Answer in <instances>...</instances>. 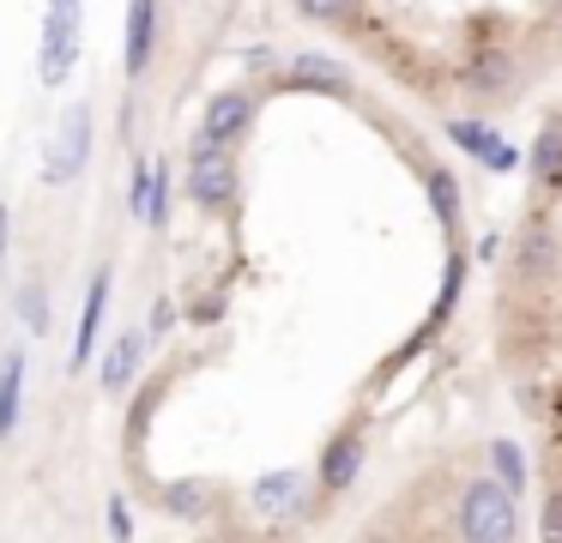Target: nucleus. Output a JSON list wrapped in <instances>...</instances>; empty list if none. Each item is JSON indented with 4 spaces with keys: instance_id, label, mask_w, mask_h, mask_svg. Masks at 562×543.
I'll return each instance as SVG.
<instances>
[{
    "instance_id": "obj_1",
    "label": "nucleus",
    "mask_w": 562,
    "mask_h": 543,
    "mask_svg": "<svg viewBox=\"0 0 562 543\" xmlns=\"http://www.w3.org/2000/svg\"><path fill=\"white\" fill-rule=\"evenodd\" d=\"M460 538L465 543H514L520 538V507H514V495L502 489L496 477L465 483V495H460Z\"/></svg>"
},
{
    "instance_id": "obj_2",
    "label": "nucleus",
    "mask_w": 562,
    "mask_h": 543,
    "mask_svg": "<svg viewBox=\"0 0 562 543\" xmlns=\"http://www.w3.org/2000/svg\"><path fill=\"white\" fill-rule=\"evenodd\" d=\"M79 48H86V0H49V12H43V48H37L43 84H61L79 67Z\"/></svg>"
},
{
    "instance_id": "obj_3",
    "label": "nucleus",
    "mask_w": 562,
    "mask_h": 543,
    "mask_svg": "<svg viewBox=\"0 0 562 543\" xmlns=\"http://www.w3.org/2000/svg\"><path fill=\"white\" fill-rule=\"evenodd\" d=\"M188 193H194V205H212V212H224V205H236V193H243V176H236V157L218 151V145H188Z\"/></svg>"
},
{
    "instance_id": "obj_4",
    "label": "nucleus",
    "mask_w": 562,
    "mask_h": 543,
    "mask_svg": "<svg viewBox=\"0 0 562 543\" xmlns=\"http://www.w3.org/2000/svg\"><path fill=\"white\" fill-rule=\"evenodd\" d=\"M86 157H91V103H74L61 115V127H55L49 151H43V176L61 188V181H74L86 169Z\"/></svg>"
},
{
    "instance_id": "obj_5",
    "label": "nucleus",
    "mask_w": 562,
    "mask_h": 543,
    "mask_svg": "<svg viewBox=\"0 0 562 543\" xmlns=\"http://www.w3.org/2000/svg\"><path fill=\"white\" fill-rule=\"evenodd\" d=\"M248 121H255V97L248 91H218L206 103V115H200V145H218V151H231L236 139L248 133Z\"/></svg>"
},
{
    "instance_id": "obj_6",
    "label": "nucleus",
    "mask_w": 562,
    "mask_h": 543,
    "mask_svg": "<svg viewBox=\"0 0 562 543\" xmlns=\"http://www.w3.org/2000/svg\"><path fill=\"white\" fill-rule=\"evenodd\" d=\"M448 139L460 145L465 157H477V163H490V169H502L508 176L514 163H520V151H514L508 139H502L496 127H484V121H448Z\"/></svg>"
},
{
    "instance_id": "obj_7",
    "label": "nucleus",
    "mask_w": 562,
    "mask_h": 543,
    "mask_svg": "<svg viewBox=\"0 0 562 543\" xmlns=\"http://www.w3.org/2000/svg\"><path fill=\"white\" fill-rule=\"evenodd\" d=\"M151 48H158V0H127V48H122L127 79H146Z\"/></svg>"
},
{
    "instance_id": "obj_8",
    "label": "nucleus",
    "mask_w": 562,
    "mask_h": 543,
    "mask_svg": "<svg viewBox=\"0 0 562 543\" xmlns=\"http://www.w3.org/2000/svg\"><path fill=\"white\" fill-rule=\"evenodd\" d=\"M303 495H308V477L284 465V471H267V477L255 483V495H248V501H255L260 519H291L296 507H303Z\"/></svg>"
},
{
    "instance_id": "obj_9",
    "label": "nucleus",
    "mask_w": 562,
    "mask_h": 543,
    "mask_svg": "<svg viewBox=\"0 0 562 543\" xmlns=\"http://www.w3.org/2000/svg\"><path fill=\"white\" fill-rule=\"evenodd\" d=\"M110 314V272L98 265V278L86 284V308H79V332H74V369H86L91 350H98V326Z\"/></svg>"
},
{
    "instance_id": "obj_10",
    "label": "nucleus",
    "mask_w": 562,
    "mask_h": 543,
    "mask_svg": "<svg viewBox=\"0 0 562 543\" xmlns=\"http://www.w3.org/2000/svg\"><path fill=\"white\" fill-rule=\"evenodd\" d=\"M357 471H363V434L351 429V434H339V441L321 453V483H327V489H351Z\"/></svg>"
},
{
    "instance_id": "obj_11",
    "label": "nucleus",
    "mask_w": 562,
    "mask_h": 543,
    "mask_svg": "<svg viewBox=\"0 0 562 543\" xmlns=\"http://www.w3.org/2000/svg\"><path fill=\"white\" fill-rule=\"evenodd\" d=\"M291 84H308V91H333V97H351V79H345V67H333L327 55H296V60H291Z\"/></svg>"
},
{
    "instance_id": "obj_12",
    "label": "nucleus",
    "mask_w": 562,
    "mask_h": 543,
    "mask_svg": "<svg viewBox=\"0 0 562 543\" xmlns=\"http://www.w3.org/2000/svg\"><path fill=\"white\" fill-rule=\"evenodd\" d=\"M139 357H146V332L134 326V332H122V338H115L110 362H103V386H110V393H122V386L139 374Z\"/></svg>"
},
{
    "instance_id": "obj_13",
    "label": "nucleus",
    "mask_w": 562,
    "mask_h": 543,
    "mask_svg": "<svg viewBox=\"0 0 562 543\" xmlns=\"http://www.w3.org/2000/svg\"><path fill=\"white\" fill-rule=\"evenodd\" d=\"M19 405H25V357H7L0 362V441L19 429Z\"/></svg>"
},
{
    "instance_id": "obj_14",
    "label": "nucleus",
    "mask_w": 562,
    "mask_h": 543,
    "mask_svg": "<svg viewBox=\"0 0 562 543\" xmlns=\"http://www.w3.org/2000/svg\"><path fill=\"white\" fill-rule=\"evenodd\" d=\"M532 176L544 181V188H562V121L538 133V145H532Z\"/></svg>"
},
{
    "instance_id": "obj_15",
    "label": "nucleus",
    "mask_w": 562,
    "mask_h": 543,
    "mask_svg": "<svg viewBox=\"0 0 562 543\" xmlns=\"http://www.w3.org/2000/svg\"><path fill=\"white\" fill-rule=\"evenodd\" d=\"M164 507H170V519H200L212 507V489H206V483H194V477H182V483L164 489Z\"/></svg>"
},
{
    "instance_id": "obj_16",
    "label": "nucleus",
    "mask_w": 562,
    "mask_h": 543,
    "mask_svg": "<svg viewBox=\"0 0 562 543\" xmlns=\"http://www.w3.org/2000/svg\"><path fill=\"white\" fill-rule=\"evenodd\" d=\"M429 205H436L441 229H460V188H453L448 169H429Z\"/></svg>"
},
{
    "instance_id": "obj_17",
    "label": "nucleus",
    "mask_w": 562,
    "mask_h": 543,
    "mask_svg": "<svg viewBox=\"0 0 562 543\" xmlns=\"http://www.w3.org/2000/svg\"><path fill=\"white\" fill-rule=\"evenodd\" d=\"M460 284H465V253H448V272H441V296H436V314H429V332H436V326L453 314V302H460Z\"/></svg>"
},
{
    "instance_id": "obj_18",
    "label": "nucleus",
    "mask_w": 562,
    "mask_h": 543,
    "mask_svg": "<svg viewBox=\"0 0 562 543\" xmlns=\"http://www.w3.org/2000/svg\"><path fill=\"white\" fill-rule=\"evenodd\" d=\"M490 465H496V483L508 495L526 483V459H520V446H514V441H490Z\"/></svg>"
},
{
    "instance_id": "obj_19",
    "label": "nucleus",
    "mask_w": 562,
    "mask_h": 543,
    "mask_svg": "<svg viewBox=\"0 0 562 543\" xmlns=\"http://www.w3.org/2000/svg\"><path fill=\"white\" fill-rule=\"evenodd\" d=\"M146 224H151V229L170 224V169H164V163H151V205H146Z\"/></svg>"
},
{
    "instance_id": "obj_20",
    "label": "nucleus",
    "mask_w": 562,
    "mask_h": 543,
    "mask_svg": "<svg viewBox=\"0 0 562 543\" xmlns=\"http://www.w3.org/2000/svg\"><path fill=\"white\" fill-rule=\"evenodd\" d=\"M127 205H134V217L146 224V205H151V163H146V157L134 163V193H127Z\"/></svg>"
},
{
    "instance_id": "obj_21",
    "label": "nucleus",
    "mask_w": 562,
    "mask_h": 543,
    "mask_svg": "<svg viewBox=\"0 0 562 543\" xmlns=\"http://www.w3.org/2000/svg\"><path fill=\"white\" fill-rule=\"evenodd\" d=\"M296 12H308V19H345V12L357 7V0H291Z\"/></svg>"
},
{
    "instance_id": "obj_22",
    "label": "nucleus",
    "mask_w": 562,
    "mask_h": 543,
    "mask_svg": "<svg viewBox=\"0 0 562 543\" xmlns=\"http://www.w3.org/2000/svg\"><path fill=\"white\" fill-rule=\"evenodd\" d=\"M110 538H115V543H127V538H134V513H127V501H122V495L110 501Z\"/></svg>"
},
{
    "instance_id": "obj_23",
    "label": "nucleus",
    "mask_w": 562,
    "mask_h": 543,
    "mask_svg": "<svg viewBox=\"0 0 562 543\" xmlns=\"http://www.w3.org/2000/svg\"><path fill=\"white\" fill-rule=\"evenodd\" d=\"M538 531H544V543H562V489L544 501V525H538Z\"/></svg>"
},
{
    "instance_id": "obj_24",
    "label": "nucleus",
    "mask_w": 562,
    "mask_h": 543,
    "mask_svg": "<svg viewBox=\"0 0 562 543\" xmlns=\"http://www.w3.org/2000/svg\"><path fill=\"white\" fill-rule=\"evenodd\" d=\"M25 314H31V332H49V314H43V296H37V290H25Z\"/></svg>"
},
{
    "instance_id": "obj_25",
    "label": "nucleus",
    "mask_w": 562,
    "mask_h": 543,
    "mask_svg": "<svg viewBox=\"0 0 562 543\" xmlns=\"http://www.w3.org/2000/svg\"><path fill=\"white\" fill-rule=\"evenodd\" d=\"M0 260H7V205H0Z\"/></svg>"
}]
</instances>
